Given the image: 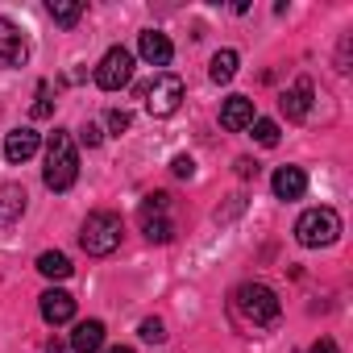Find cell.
<instances>
[{
  "label": "cell",
  "mask_w": 353,
  "mask_h": 353,
  "mask_svg": "<svg viewBox=\"0 0 353 353\" xmlns=\"http://www.w3.org/2000/svg\"><path fill=\"white\" fill-rule=\"evenodd\" d=\"M229 316L245 328V332H266L283 320V303L266 283H241L229 295Z\"/></svg>",
  "instance_id": "obj_1"
},
{
  "label": "cell",
  "mask_w": 353,
  "mask_h": 353,
  "mask_svg": "<svg viewBox=\"0 0 353 353\" xmlns=\"http://www.w3.org/2000/svg\"><path fill=\"white\" fill-rule=\"evenodd\" d=\"M42 179L50 192H67L75 179H79V154H75V141L67 129H54L50 141H46V166H42Z\"/></svg>",
  "instance_id": "obj_2"
},
{
  "label": "cell",
  "mask_w": 353,
  "mask_h": 353,
  "mask_svg": "<svg viewBox=\"0 0 353 353\" xmlns=\"http://www.w3.org/2000/svg\"><path fill=\"white\" fill-rule=\"evenodd\" d=\"M121 233H125V225H121L117 212H88V221H83V229H79V245H83L92 258H108V254L121 245Z\"/></svg>",
  "instance_id": "obj_3"
},
{
  "label": "cell",
  "mask_w": 353,
  "mask_h": 353,
  "mask_svg": "<svg viewBox=\"0 0 353 353\" xmlns=\"http://www.w3.org/2000/svg\"><path fill=\"white\" fill-rule=\"evenodd\" d=\"M137 96L145 100V112L150 117H174V112H179V104H183V79L170 75V71H162L150 83H141Z\"/></svg>",
  "instance_id": "obj_4"
},
{
  "label": "cell",
  "mask_w": 353,
  "mask_h": 353,
  "mask_svg": "<svg viewBox=\"0 0 353 353\" xmlns=\"http://www.w3.org/2000/svg\"><path fill=\"white\" fill-rule=\"evenodd\" d=\"M341 237V216L332 208H307L299 221H295V241L307 245V250H320V245H332Z\"/></svg>",
  "instance_id": "obj_5"
},
{
  "label": "cell",
  "mask_w": 353,
  "mask_h": 353,
  "mask_svg": "<svg viewBox=\"0 0 353 353\" xmlns=\"http://www.w3.org/2000/svg\"><path fill=\"white\" fill-rule=\"evenodd\" d=\"M166 208H170V196H166V192H154V196H145V204H141V233H145L150 241H158V245H166V241L174 237V221L166 216Z\"/></svg>",
  "instance_id": "obj_6"
},
{
  "label": "cell",
  "mask_w": 353,
  "mask_h": 353,
  "mask_svg": "<svg viewBox=\"0 0 353 353\" xmlns=\"http://www.w3.org/2000/svg\"><path fill=\"white\" fill-rule=\"evenodd\" d=\"M129 79H133V54H129L125 46H112V50L100 59V67H96V83H100L104 92H121Z\"/></svg>",
  "instance_id": "obj_7"
},
{
  "label": "cell",
  "mask_w": 353,
  "mask_h": 353,
  "mask_svg": "<svg viewBox=\"0 0 353 353\" xmlns=\"http://www.w3.org/2000/svg\"><path fill=\"white\" fill-rule=\"evenodd\" d=\"M26 59H30V42H26V34H21L9 17H0V71L21 67Z\"/></svg>",
  "instance_id": "obj_8"
},
{
  "label": "cell",
  "mask_w": 353,
  "mask_h": 353,
  "mask_svg": "<svg viewBox=\"0 0 353 353\" xmlns=\"http://www.w3.org/2000/svg\"><path fill=\"white\" fill-rule=\"evenodd\" d=\"M137 54H141L150 67H166V63L174 59V46H170V38H166V34H158V30H145V34L137 38Z\"/></svg>",
  "instance_id": "obj_9"
},
{
  "label": "cell",
  "mask_w": 353,
  "mask_h": 353,
  "mask_svg": "<svg viewBox=\"0 0 353 353\" xmlns=\"http://www.w3.org/2000/svg\"><path fill=\"white\" fill-rule=\"evenodd\" d=\"M258 117H254V100L250 96H229L225 100V108H221V125L229 129V133H241V129H250Z\"/></svg>",
  "instance_id": "obj_10"
},
{
  "label": "cell",
  "mask_w": 353,
  "mask_h": 353,
  "mask_svg": "<svg viewBox=\"0 0 353 353\" xmlns=\"http://www.w3.org/2000/svg\"><path fill=\"white\" fill-rule=\"evenodd\" d=\"M38 307H42V320L46 324H67V320H75V299L67 295V291H46L42 299H38Z\"/></svg>",
  "instance_id": "obj_11"
},
{
  "label": "cell",
  "mask_w": 353,
  "mask_h": 353,
  "mask_svg": "<svg viewBox=\"0 0 353 353\" xmlns=\"http://www.w3.org/2000/svg\"><path fill=\"white\" fill-rule=\"evenodd\" d=\"M270 188H274L279 200H299V196L307 192V174H303L299 166H279L274 179H270Z\"/></svg>",
  "instance_id": "obj_12"
},
{
  "label": "cell",
  "mask_w": 353,
  "mask_h": 353,
  "mask_svg": "<svg viewBox=\"0 0 353 353\" xmlns=\"http://www.w3.org/2000/svg\"><path fill=\"white\" fill-rule=\"evenodd\" d=\"M279 104H283V112H287V121H303V117L312 112V79H299L295 88H287Z\"/></svg>",
  "instance_id": "obj_13"
},
{
  "label": "cell",
  "mask_w": 353,
  "mask_h": 353,
  "mask_svg": "<svg viewBox=\"0 0 353 353\" xmlns=\"http://www.w3.org/2000/svg\"><path fill=\"white\" fill-rule=\"evenodd\" d=\"M38 145H42V137H38L34 129H13V133L5 137V158H9V162H30V158L38 154Z\"/></svg>",
  "instance_id": "obj_14"
},
{
  "label": "cell",
  "mask_w": 353,
  "mask_h": 353,
  "mask_svg": "<svg viewBox=\"0 0 353 353\" xmlns=\"http://www.w3.org/2000/svg\"><path fill=\"white\" fill-rule=\"evenodd\" d=\"M71 349H75V353H100V349H104V324H100V320H83V324H75V332H71Z\"/></svg>",
  "instance_id": "obj_15"
},
{
  "label": "cell",
  "mask_w": 353,
  "mask_h": 353,
  "mask_svg": "<svg viewBox=\"0 0 353 353\" xmlns=\"http://www.w3.org/2000/svg\"><path fill=\"white\" fill-rule=\"evenodd\" d=\"M21 212H26V192L5 183L0 188V229H9L13 221H21Z\"/></svg>",
  "instance_id": "obj_16"
},
{
  "label": "cell",
  "mask_w": 353,
  "mask_h": 353,
  "mask_svg": "<svg viewBox=\"0 0 353 353\" xmlns=\"http://www.w3.org/2000/svg\"><path fill=\"white\" fill-rule=\"evenodd\" d=\"M237 50H216L212 54V63H208V75H212V83H229L233 75H237Z\"/></svg>",
  "instance_id": "obj_17"
},
{
  "label": "cell",
  "mask_w": 353,
  "mask_h": 353,
  "mask_svg": "<svg viewBox=\"0 0 353 353\" xmlns=\"http://www.w3.org/2000/svg\"><path fill=\"white\" fill-rule=\"evenodd\" d=\"M38 270H42L46 279H71V258L59 254V250H46V254L38 258Z\"/></svg>",
  "instance_id": "obj_18"
},
{
  "label": "cell",
  "mask_w": 353,
  "mask_h": 353,
  "mask_svg": "<svg viewBox=\"0 0 353 353\" xmlns=\"http://www.w3.org/2000/svg\"><path fill=\"white\" fill-rule=\"evenodd\" d=\"M46 13H50L59 26H75V21L83 17V5H79V0H50Z\"/></svg>",
  "instance_id": "obj_19"
},
{
  "label": "cell",
  "mask_w": 353,
  "mask_h": 353,
  "mask_svg": "<svg viewBox=\"0 0 353 353\" xmlns=\"http://www.w3.org/2000/svg\"><path fill=\"white\" fill-rule=\"evenodd\" d=\"M250 129H254V141L258 145H279V125L274 121H254Z\"/></svg>",
  "instance_id": "obj_20"
},
{
  "label": "cell",
  "mask_w": 353,
  "mask_h": 353,
  "mask_svg": "<svg viewBox=\"0 0 353 353\" xmlns=\"http://www.w3.org/2000/svg\"><path fill=\"white\" fill-rule=\"evenodd\" d=\"M137 332H141V341H150V345H162V341H166V324H162L158 316L141 320V328H137Z\"/></svg>",
  "instance_id": "obj_21"
},
{
  "label": "cell",
  "mask_w": 353,
  "mask_h": 353,
  "mask_svg": "<svg viewBox=\"0 0 353 353\" xmlns=\"http://www.w3.org/2000/svg\"><path fill=\"white\" fill-rule=\"evenodd\" d=\"M129 125H133V117H129L125 108H112V112H108V129H112V133H125Z\"/></svg>",
  "instance_id": "obj_22"
},
{
  "label": "cell",
  "mask_w": 353,
  "mask_h": 353,
  "mask_svg": "<svg viewBox=\"0 0 353 353\" xmlns=\"http://www.w3.org/2000/svg\"><path fill=\"white\" fill-rule=\"evenodd\" d=\"M170 170H174V174H179V179H192V174H196V162H192L188 154H179V158H174V162H170Z\"/></svg>",
  "instance_id": "obj_23"
},
{
  "label": "cell",
  "mask_w": 353,
  "mask_h": 353,
  "mask_svg": "<svg viewBox=\"0 0 353 353\" xmlns=\"http://www.w3.org/2000/svg\"><path fill=\"white\" fill-rule=\"evenodd\" d=\"M79 141H83V145H100V141H104V133H100V125H92V121H88V125L79 129Z\"/></svg>",
  "instance_id": "obj_24"
},
{
  "label": "cell",
  "mask_w": 353,
  "mask_h": 353,
  "mask_svg": "<svg viewBox=\"0 0 353 353\" xmlns=\"http://www.w3.org/2000/svg\"><path fill=\"white\" fill-rule=\"evenodd\" d=\"M34 117H50V88H46V83L38 88V104H34Z\"/></svg>",
  "instance_id": "obj_25"
},
{
  "label": "cell",
  "mask_w": 353,
  "mask_h": 353,
  "mask_svg": "<svg viewBox=\"0 0 353 353\" xmlns=\"http://www.w3.org/2000/svg\"><path fill=\"white\" fill-rule=\"evenodd\" d=\"M237 174H241V179H254V174H258V162H254V158H237Z\"/></svg>",
  "instance_id": "obj_26"
},
{
  "label": "cell",
  "mask_w": 353,
  "mask_h": 353,
  "mask_svg": "<svg viewBox=\"0 0 353 353\" xmlns=\"http://www.w3.org/2000/svg\"><path fill=\"white\" fill-rule=\"evenodd\" d=\"M307 353H336V341H332V336H320V341H316Z\"/></svg>",
  "instance_id": "obj_27"
},
{
  "label": "cell",
  "mask_w": 353,
  "mask_h": 353,
  "mask_svg": "<svg viewBox=\"0 0 353 353\" xmlns=\"http://www.w3.org/2000/svg\"><path fill=\"white\" fill-rule=\"evenodd\" d=\"M46 353H67V345H59V341H50V345H46Z\"/></svg>",
  "instance_id": "obj_28"
},
{
  "label": "cell",
  "mask_w": 353,
  "mask_h": 353,
  "mask_svg": "<svg viewBox=\"0 0 353 353\" xmlns=\"http://www.w3.org/2000/svg\"><path fill=\"white\" fill-rule=\"evenodd\" d=\"M104 353H133L129 345H112V349H104Z\"/></svg>",
  "instance_id": "obj_29"
}]
</instances>
